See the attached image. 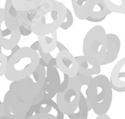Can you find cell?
I'll return each mask as SVG.
<instances>
[{
  "label": "cell",
  "instance_id": "20",
  "mask_svg": "<svg viewBox=\"0 0 125 119\" xmlns=\"http://www.w3.org/2000/svg\"><path fill=\"white\" fill-rule=\"evenodd\" d=\"M29 47L31 48V49H32V50L35 51L38 54H39L40 60H42L46 65H47L48 63H49V61L52 60V54H46V53L43 52L41 47H40V44H39V42H38V40L33 42V43L31 45V46H29Z\"/></svg>",
  "mask_w": 125,
  "mask_h": 119
},
{
  "label": "cell",
  "instance_id": "5",
  "mask_svg": "<svg viewBox=\"0 0 125 119\" xmlns=\"http://www.w3.org/2000/svg\"><path fill=\"white\" fill-rule=\"evenodd\" d=\"M107 48L106 31L102 25H94L86 33L83 39V56L99 66H103L107 56Z\"/></svg>",
  "mask_w": 125,
  "mask_h": 119
},
{
  "label": "cell",
  "instance_id": "3",
  "mask_svg": "<svg viewBox=\"0 0 125 119\" xmlns=\"http://www.w3.org/2000/svg\"><path fill=\"white\" fill-rule=\"evenodd\" d=\"M40 56L29 46L20 47L13 55L7 56L4 76L8 81L17 82L27 78L39 66Z\"/></svg>",
  "mask_w": 125,
  "mask_h": 119
},
{
  "label": "cell",
  "instance_id": "22",
  "mask_svg": "<svg viewBox=\"0 0 125 119\" xmlns=\"http://www.w3.org/2000/svg\"><path fill=\"white\" fill-rule=\"evenodd\" d=\"M74 81L77 82V84L79 85V87L81 88H82L83 86H87L88 87V84L90 83V82L92 81L93 77H90V76H83V75H81L79 74L75 75L74 77H73Z\"/></svg>",
  "mask_w": 125,
  "mask_h": 119
},
{
  "label": "cell",
  "instance_id": "4",
  "mask_svg": "<svg viewBox=\"0 0 125 119\" xmlns=\"http://www.w3.org/2000/svg\"><path fill=\"white\" fill-rule=\"evenodd\" d=\"M86 95V99L96 115L107 114L112 102L113 90L106 75H98L93 77L87 87Z\"/></svg>",
  "mask_w": 125,
  "mask_h": 119
},
{
  "label": "cell",
  "instance_id": "29",
  "mask_svg": "<svg viewBox=\"0 0 125 119\" xmlns=\"http://www.w3.org/2000/svg\"><path fill=\"white\" fill-rule=\"evenodd\" d=\"M0 53H2V48H1V46H0Z\"/></svg>",
  "mask_w": 125,
  "mask_h": 119
},
{
  "label": "cell",
  "instance_id": "8",
  "mask_svg": "<svg viewBox=\"0 0 125 119\" xmlns=\"http://www.w3.org/2000/svg\"><path fill=\"white\" fill-rule=\"evenodd\" d=\"M61 83V75L57 67H47L46 68V77L42 87L43 98L52 99L59 91Z\"/></svg>",
  "mask_w": 125,
  "mask_h": 119
},
{
  "label": "cell",
  "instance_id": "24",
  "mask_svg": "<svg viewBox=\"0 0 125 119\" xmlns=\"http://www.w3.org/2000/svg\"><path fill=\"white\" fill-rule=\"evenodd\" d=\"M28 119H57V118L51 115H48V114H39V115L32 116V117H29Z\"/></svg>",
  "mask_w": 125,
  "mask_h": 119
},
{
  "label": "cell",
  "instance_id": "7",
  "mask_svg": "<svg viewBox=\"0 0 125 119\" xmlns=\"http://www.w3.org/2000/svg\"><path fill=\"white\" fill-rule=\"evenodd\" d=\"M81 88L73 78H69L68 85L66 89L59 92L56 95V104L59 109L67 116L75 110L81 98Z\"/></svg>",
  "mask_w": 125,
  "mask_h": 119
},
{
  "label": "cell",
  "instance_id": "23",
  "mask_svg": "<svg viewBox=\"0 0 125 119\" xmlns=\"http://www.w3.org/2000/svg\"><path fill=\"white\" fill-rule=\"evenodd\" d=\"M7 66V56L3 53H0V77L5 73Z\"/></svg>",
  "mask_w": 125,
  "mask_h": 119
},
{
  "label": "cell",
  "instance_id": "30",
  "mask_svg": "<svg viewBox=\"0 0 125 119\" xmlns=\"http://www.w3.org/2000/svg\"><path fill=\"white\" fill-rule=\"evenodd\" d=\"M1 102H1V101H0V104H1Z\"/></svg>",
  "mask_w": 125,
  "mask_h": 119
},
{
  "label": "cell",
  "instance_id": "28",
  "mask_svg": "<svg viewBox=\"0 0 125 119\" xmlns=\"http://www.w3.org/2000/svg\"><path fill=\"white\" fill-rule=\"evenodd\" d=\"M0 119H9L8 117H0Z\"/></svg>",
  "mask_w": 125,
  "mask_h": 119
},
{
  "label": "cell",
  "instance_id": "12",
  "mask_svg": "<svg viewBox=\"0 0 125 119\" xmlns=\"http://www.w3.org/2000/svg\"><path fill=\"white\" fill-rule=\"evenodd\" d=\"M112 90L123 93L125 91V58H123L113 67L108 79Z\"/></svg>",
  "mask_w": 125,
  "mask_h": 119
},
{
  "label": "cell",
  "instance_id": "27",
  "mask_svg": "<svg viewBox=\"0 0 125 119\" xmlns=\"http://www.w3.org/2000/svg\"><path fill=\"white\" fill-rule=\"evenodd\" d=\"M95 119H111L110 117H108L107 114H103V115H100V116H97Z\"/></svg>",
  "mask_w": 125,
  "mask_h": 119
},
{
  "label": "cell",
  "instance_id": "25",
  "mask_svg": "<svg viewBox=\"0 0 125 119\" xmlns=\"http://www.w3.org/2000/svg\"><path fill=\"white\" fill-rule=\"evenodd\" d=\"M56 47L59 49V53H61V52H65V51H68V49H67L66 46H64V45L61 43V42L58 41L56 44Z\"/></svg>",
  "mask_w": 125,
  "mask_h": 119
},
{
  "label": "cell",
  "instance_id": "10",
  "mask_svg": "<svg viewBox=\"0 0 125 119\" xmlns=\"http://www.w3.org/2000/svg\"><path fill=\"white\" fill-rule=\"evenodd\" d=\"M39 114H48L57 119H64L65 115L59 109L56 102L52 101V99H42L37 104L33 105L30 108V109L25 114V119Z\"/></svg>",
  "mask_w": 125,
  "mask_h": 119
},
{
  "label": "cell",
  "instance_id": "17",
  "mask_svg": "<svg viewBox=\"0 0 125 119\" xmlns=\"http://www.w3.org/2000/svg\"><path fill=\"white\" fill-rule=\"evenodd\" d=\"M91 109V105L88 102V101L86 99L85 96L81 91V98H80V102L77 108L75 109L73 112L67 115V117H69V119H88V112Z\"/></svg>",
  "mask_w": 125,
  "mask_h": 119
},
{
  "label": "cell",
  "instance_id": "16",
  "mask_svg": "<svg viewBox=\"0 0 125 119\" xmlns=\"http://www.w3.org/2000/svg\"><path fill=\"white\" fill-rule=\"evenodd\" d=\"M38 42L43 52L46 54H51L56 48V44L58 42L57 31L46 35L38 36Z\"/></svg>",
  "mask_w": 125,
  "mask_h": 119
},
{
  "label": "cell",
  "instance_id": "1",
  "mask_svg": "<svg viewBox=\"0 0 125 119\" xmlns=\"http://www.w3.org/2000/svg\"><path fill=\"white\" fill-rule=\"evenodd\" d=\"M45 77L46 68L39 65L30 76L11 82L2 102L6 110L12 115L25 117L30 108L43 99Z\"/></svg>",
  "mask_w": 125,
  "mask_h": 119
},
{
  "label": "cell",
  "instance_id": "6",
  "mask_svg": "<svg viewBox=\"0 0 125 119\" xmlns=\"http://www.w3.org/2000/svg\"><path fill=\"white\" fill-rule=\"evenodd\" d=\"M71 4L78 19L92 23L102 22L111 13L103 0H73Z\"/></svg>",
  "mask_w": 125,
  "mask_h": 119
},
{
  "label": "cell",
  "instance_id": "2",
  "mask_svg": "<svg viewBox=\"0 0 125 119\" xmlns=\"http://www.w3.org/2000/svg\"><path fill=\"white\" fill-rule=\"evenodd\" d=\"M67 7L60 1L45 0L31 22V32L41 36L57 31L66 17Z\"/></svg>",
  "mask_w": 125,
  "mask_h": 119
},
{
  "label": "cell",
  "instance_id": "18",
  "mask_svg": "<svg viewBox=\"0 0 125 119\" xmlns=\"http://www.w3.org/2000/svg\"><path fill=\"white\" fill-rule=\"evenodd\" d=\"M43 0H11V4L18 11H29L40 7Z\"/></svg>",
  "mask_w": 125,
  "mask_h": 119
},
{
  "label": "cell",
  "instance_id": "31",
  "mask_svg": "<svg viewBox=\"0 0 125 119\" xmlns=\"http://www.w3.org/2000/svg\"><path fill=\"white\" fill-rule=\"evenodd\" d=\"M0 3H1V1H0Z\"/></svg>",
  "mask_w": 125,
  "mask_h": 119
},
{
  "label": "cell",
  "instance_id": "21",
  "mask_svg": "<svg viewBox=\"0 0 125 119\" xmlns=\"http://www.w3.org/2000/svg\"><path fill=\"white\" fill-rule=\"evenodd\" d=\"M73 24V17L71 11L68 8H67V12H66V17L64 19L63 23L61 24V25L60 26V28H61L62 30H67L71 27Z\"/></svg>",
  "mask_w": 125,
  "mask_h": 119
},
{
  "label": "cell",
  "instance_id": "19",
  "mask_svg": "<svg viewBox=\"0 0 125 119\" xmlns=\"http://www.w3.org/2000/svg\"><path fill=\"white\" fill-rule=\"evenodd\" d=\"M106 7L110 11V12L125 13V1L124 0H103Z\"/></svg>",
  "mask_w": 125,
  "mask_h": 119
},
{
  "label": "cell",
  "instance_id": "11",
  "mask_svg": "<svg viewBox=\"0 0 125 119\" xmlns=\"http://www.w3.org/2000/svg\"><path fill=\"white\" fill-rule=\"evenodd\" d=\"M55 61L57 69L69 78H73L78 74L77 61L69 51L59 53L55 57Z\"/></svg>",
  "mask_w": 125,
  "mask_h": 119
},
{
  "label": "cell",
  "instance_id": "13",
  "mask_svg": "<svg viewBox=\"0 0 125 119\" xmlns=\"http://www.w3.org/2000/svg\"><path fill=\"white\" fill-rule=\"evenodd\" d=\"M78 63V74L83 76L94 77V75H98L101 74V66L93 62L89 59L86 58L83 55L75 57Z\"/></svg>",
  "mask_w": 125,
  "mask_h": 119
},
{
  "label": "cell",
  "instance_id": "26",
  "mask_svg": "<svg viewBox=\"0 0 125 119\" xmlns=\"http://www.w3.org/2000/svg\"><path fill=\"white\" fill-rule=\"evenodd\" d=\"M19 49H20V46H19V45H17V46H15L14 47L12 48V49H11V53H10V55H13L15 54V53H17L18 51L19 50Z\"/></svg>",
  "mask_w": 125,
  "mask_h": 119
},
{
  "label": "cell",
  "instance_id": "14",
  "mask_svg": "<svg viewBox=\"0 0 125 119\" xmlns=\"http://www.w3.org/2000/svg\"><path fill=\"white\" fill-rule=\"evenodd\" d=\"M108 48H107V56L104 65L110 64L116 60L121 49V40L115 33H107Z\"/></svg>",
  "mask_w": 125,
  "mask_h": 119
},
{
  "label": "cell",
  "instance_id": "9",
  "mask_svg": "<svg viewBox=\"0 0 125 119\" xmlns=\"http://www.w3.org/2000/svg\"><path fill=\"white\" fill-rule=\"evenodd\" d=\"M19 31H15L7 27L4 20V8H0V46L5 50H11L19 45L20 40Z\"/></svg>",
  "mask_w": 125,
  "mask_h": 119
},
{
  "label": "cell",
  "instance_id": "15",
  "mask_svg": "<svg viewBox=\"0 0 125 119\" xmlns=\"http://www.w3.org/2000/svg\"><path fill=\"white\" fill-rule=\"evenodd\" d=\"M4 20L7 27L15 31H19V11L13 7L11 0L5 1L4 7Z\"/></svg>",
  "mask_w": 125,
  "mask_h": 119
}]
</instances>
